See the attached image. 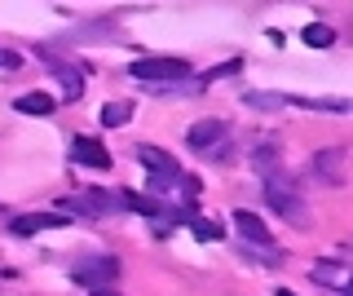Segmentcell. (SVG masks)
Wrapping results in <instances>:
<instances>
[{"mask_svg": "<svg viewBox=\"0 0 353 296\" xmlns=\"http://www.w3.org/2000/svg\"><path fill=\"white\" fill-rule=\"evenodd\" d=\"M340 164H345V150L336 146V150H327V155H318V159H314V168H323V172H327V181H331V186H340Z\"/></svg>", "mask_w": 353, "mask_h": 296, "instance_id": "8fae6325", "label": "cell"}, {"mask_svg": "<svg viewBox=\"0 0 353 296\" xmlns=\"http://www.w3.org/2000/svg\"><path fill=\"white\" fill-rule=\"evenodd\" d=\"M58 80H62L66 97H80V93H84V80H80V71H71V67H58Z\"/></svg>", "mask_w": 353, "mask_h": 296, "instance_id": "9a60e30c", "label": "cell"}, {"mask_svg": "<svg viewBox=\"0 0 353 296\" xmlns=\"http://www.w3.org/2000/svg\"><path fill=\"white\" fill-rule=\"evenodd\" d=\"M18 67V53H5V49H0V71H14Z\"/></svg>", "mask_w": 353, "mask_h": 296, "instance_id": "2e32d148", "label": "cell"}, {"mask_svg": "<svg viewBox=\"0 0 353 296\" xmlns=\"http://www.w3.org/2000/svg\"><path fill=\"white\" fill-rule=\"evenodd\" d=\"M234 230H239L243 239H252L256 248H265V252L274 248V239H270V230H265V221H261L256 213H248V208H239V213H234Z\"/></svg>", "mask_w": 353, "mask_h": 296, "instance_id": "5b68a950", "label": "cell"}, {"mask_svg": "<svg viewBox=\"0 0 353 296\" xmlns=\"http://www.w3.org/2000/svg\"><path fill=\"white\" fill-rule=\"evenodd\" d=\"M221 137H225V124H221V119H199V124L190 128V137H185V141H190L194 150H212Z\"/></svg>", "mask_w": 353, "mask_h": 296, "instance_id": "52a82bcc", "label": "cell"}, {"mask_svg": "<svg viewBox=\"0 0 353 296\" xmlns=\"http://www.w3.org/2000/svg\"><path fill=\"white\" fill-rule=\"evenodd\" d=\"M49 226H71V217H62V213H36V217H18V221H14L18 235H36V230H49Z\"/></svg>", "mask_w": 353, "mask_h": 296, "instance_id": "ba28073f", "label": "cell"}, {"mask_svg": "<svg viewBox=\"0 0 353 296\" xmlns=\"http://www.w3.org/2000/svg\"><path fill=\"white\" fill-rule=\"evenodd\" d=\"M71 155L88 164V168H110V150L102 146V141H93V137H75L71 141Z\"/></svg>", "mask_w": 353, "mask_h": 296, "instance_id": "8992f818", "label": "cell"}, {"mask_svg": "<svg viewBox=\"0 0 353 296\" xmlns=\"http://www.w3.org/2000/svg\"><path fill=\"white\" fill-rule=\"evenodd\" d=\"M279 296H296V292H287V288H279Z\"/></svg>", "mask_w": 353, "mask_h": 296, "instance_id": "e0dca14e", "label": "cell"}, {"mask_svg": "<svg viewBox=\"0 0 353 296\" xmlns=\"http://www.w3.org/2000/svg\"><path fill=\"white\" fill-rule=\"evenodd\" d=\"M185 221H190V230H194L199 244H212V239H221V226H216V221H203V217H185Z\"/></svg>", "mask_w": 353, "mask_h": 296, "instance_id": "7c38bea8", "label": "cell"}, {"mask_svg": "<svg viewBox=\"0 0 353 296\" xmlns=\"http://www.w3.org/2000/svg\"><path fill=\"white\" fill-rule=\"evenodd\" d=\"M132 75H137V80H150V84H163V80L190 75V62H181V58H141V62H132Z\"/></svg>", "mask_w": 353, "mask_h": 296, "instance_id": "7a4b0ae2", "label": "cell"}, {"mask_svg": "<svg viewBox=\"0 0 353 296\" xmlns=\"http://www.w3.org/2000/svg\"><path fill=\"white\" fill-rule=\"evenodd\" d=\"M128 115H132V106H128V102H110V106H102V124H110V128L128 124Z\"/></svg>", "mask_w": 353, "mask_h": 296, "instance_id": "4fadbf2b", "label": "cell"}, {"mask_svg": "<svg viewBox=\"0 0 353 296\" xmlns=\"http://www.w3.org/2000/svg\"><path fill=\"white\" fill-rule=\"evenodd\" d=\"M314 279L318 283H331V288H345V283H349V270L340 266V261H318V266H314Z\"/></svg>", "mask_w": 353, "mask_h": 296, "instance_id": "9c48e42d", "label": "cell"}, {"mask_svg": "<svg viewBox=\"0 0 353 296\" xmlns=\"http://www.w3.org/2000/svg\"><path fill=\"white\" fill-rule=\"evenodd\" d=\"M331 40H336V36H331V27H318V23H309V27H305V45H314V49H327Z\"/></svg>", "mask_w": 353, "mask_h": 296, "instance_id": "5bb4252c", "label": "cell"}, {"mask_svg": "<svg viewBox=\"0 0 353 296\" xmlns=\"http://www.w3.org/2000/svg\"><path fill=\"white\" fill-rule=\"evenodd\" d=\"M137 164L150 168V177H159V181H176V159L159 146H137Z\"/></svg>", "mask_w": 353, "mask_h": 296, "instance_id": "277c9868", "label": "cell"}, {"mask_svg": "<svg viewBox=\"0 0 353 296\" xmlns=\"http://www.w3.org/2000/svg\"><path fill=\"white\" fill-rule=\"evenodd\" d=\"M71 279L80 283V288H106L110 279H115V261L102 257V261H80V266H71Z\"/></svg>", "mask_w": 353, "mask_h": 296, "instance_id": "3957f363", "label": "cell"}, {"mask_svg": "<svg viewBox=\"0 0 353 296\" xmlns=\"http://www.w3.org/2000/svg\"><path fill=\"white\" fill-rule=\"evenodd\" d=\"M18 111L22 115H53V97L49 93H22L18 97Z\"/></svg>", "mask_w": 353, "mask_h": 296, "instance_id": "30bf717a", "label": "cell"}, {"mask_svg": "<svg viewBox=\"0 0 353 296\" xmlns=\"http://www.w3.org/2000/svg\"><path fill=\"white\" fill-rule=\"evenodd\" d=\"M265 199H270V208H274V213H283L292 226H305V221H309V208H305L301 195H296L292 181L270 177V181H265Z\"/></svg>", "mask_w": 353, "mask_h": 296, "instance_id": "6da1fadb", "label": "cell"}]
</instances>
